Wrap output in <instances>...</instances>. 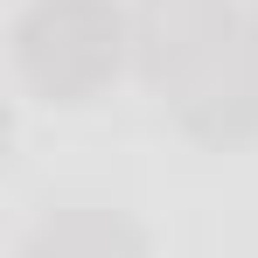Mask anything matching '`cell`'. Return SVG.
Masks as SVG:
<instances>
[{
	"label": "cell",
	"instance_id": "1",
	"mask_svg": "<svg viewBox=\"0 0 258 258\" xmlns=\"http://www.w3.org/2000/svg\"><path fill=\"white\" fill-rule=\"evenodd\" d=\"M133 14L112 0H28L14 21V70L49 105H84L126 70Z\"/></svg>",
	"mask_w": 258,
	"mask_h": 258
},
{
	"label": "cell",
	"instance_id": "2",
	"mask_svg": "<svg viewBox=\"0 0 258 258\" xmlns=\"http://www.w3.org/2000/svg\"><path fill=\"white\" fill-rule=\"evenodd\" d=\"M237 28V0H133V63L161 98H174Z\"/></svg>",
	"mask_w": 258,
	"mask_h": 258
},
{
	"label": "cell",
	"instance_id": "3",
	"mask_svg": "<svg viewBox=\"0 0 258 258\" xmlns=\"http://www.w3.org/2000/svg\"><path fill=\"white\" fill-rule=\"evenodd\" d=\"M168 112L203 147H244V140H258V14H244V28L168 98Z\"/></svg>",
	"mask_w": 258,
	"mask_h": 258
},
{
	"label": "cell",
	"instance_id": "4",
	"mask_svg": "<svg viewBox=\"0 0 258 258\" xmlns=\"http://www.w3.org/2000/svg\"><path fill=\"white\" fill-rule=\"evenodd\" d=\"M21 258H147V230L126 210L70 203V210H49L21 237Z\"/></svg>",
	"mask_w": 258,
	"mask_h": 258
}]
</instances>
